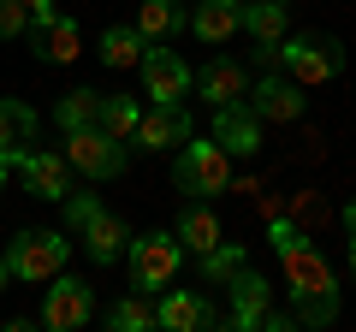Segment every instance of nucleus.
<instances>
[{
    "label": "nucleus",
    "instance_id": "obj_1",
    "mask_svg": "<svg viewBox=\"0 0 356 332\" xmlns=\"http://www.w3.org/2000/svg\"><path fill=\"white\" fill-rule=\"evenodd\" d=\"M280 261H285V297H291L297 326H332V320H339V303H344L332 261L321 256L309 238L297 243L291 256H280Z\"/></svg>",
    "mask_w": 356,
    "mask_h": 332
},
{
    "label": "nucleus",
    "instance_id": "obj_2",
    "mask_svg": "<svg viewBox=\"0 0 356 332\" xmlns=\"http://www.w3.org/2000/svg\"><path fill=\"white\" fill-rule=\"evenodd\" d=\"M273 72H285L291 83L315 90V83H332L344 72V42L327 36V30H285L273 42Z\"/></svg>",
    "mask_w": 356,
    "mask_h": 332
},
{
    "label": "nucleus",
    "instance_id": "obj_3",
    "mask_svg": "<svg viewBox=\"0 0 356 332\" xmlns=\"http://www.w3.org/2000/svg\"><path fill=\"white\" fill-rule=\"evenodd\" d=\"M172 154H178V160H172V190L178 196L208 202V196H220L232 184V154L220 149L214 137H184Z\"/></svg>",
    "mask_w": 356,
    "mask_h": 332
},
{
    "label": "nucleus",
    "instance_id": "obj_4",
    "mask_svg": "<svg viewBox=\"0 0 356 332\" xmlns=\"http://www.w3.org/2000/svg\"><path fill=\"white\" fill-rule=\"evenodd\" d=\"M178 261H184V243L172 238V231H143V238L125 243V267H131V291H166L178 273Z\"/></svg>",
    "mask_w": 356,
    "mask_h": 332
},
{
    "label": "nucleus",
    "instance_id": "obj_5",
    "mask_svg": "<svg viewBox=\"0 0 356 332\" xmlns=\"http://www.w3.org/2000/svg\"><path fill=\"white\" fill-rule=\"evenodd\" d=\"M65 256H72L65 231L30 226V231H18V238H13V249H6V267H13V279H24V285H48L54 273L65 267Z\"/></svg>",
    "mask_w": 356,
    "mask_h": 332
},
{
    "label": "nucleus",
    "instance_id": "obj_6",
    "mask_svg": "<svg viewBox=\"0 0 356 332\" xmlns=\"http://www.w3.org/2000/svg\"><path fill=\"white\" fill-rule=\"evenodd\" d=\"M65 160H72V172L107 184V179H119L131 166V149L119 137H107L102 125H83V131H65Z\"/></svg>",
    "mask_w": 356,
    "mask_h": 332
},
{
    "label": "nucleus",
    "instance_id": "obj_7",
    "mask_svg": "<svg viewBox=\"0 0 356 332\" xmlns=\"http://www.w3.org/2000/svg\"><path fill=\"white\" fill-rule=\"evenodd\" d=\"M42 326L48 332H77V326H89L95 320V291H89V279H72V273H54L48 279V291H42Z\"/></svg>",
    "mask_w": 356,
    "mask_h": 332
},
{
    "label": "nucleus",
    "instance_id": "obj_8",
    "mask_svg": "<svg viewBox=\"0 0 356 332\" xmlns=\"http://www.w3.org/2000/svg\"><path fill=\"white\" fill-rule=\"evenodd\" d=\"M243 101H250V113L261 119V125H297V119H303V107H309V101H303V83H291L285 72L255 77Z\"/></svg>",
    "mask_w": 356,
    "mask_h": 332
},
{
    "label": "nucleus",
    "instance_id": "obj_9",
    "mask_svg": "<svg viewBox=\"0 0 356 332\" xmlns=\"http://www.w3.org/2000/svg\"><path fill=\"white\" fill-rule=\"evenodd\" d=\"M137 77H143V90H149V101H184L196 72L178 60L166 42H149V48H143V60H137Z\"/></svg>",
    "mask_w": 356,
    "mask_h": 332
},
{
    "label": "nucleus",
    "instance_id": "obj_10",
    "mask_svg": "<svg viewBox=\"0 0 356 332\" xmlns=\"http://www.w3.org/2000/svg\"><path fill=\"white\" fill-rule=\"evenodd\" d=\"M18 172H24V190L36 196V202H65V196L77 190L72 184V160H65L60 149H30L24 160H18Z\"/></svg>",
    "mask_w": 356,
    "mask_h": 332
},
{
    "label": "nucleus",
    "instance_id": "obj_11",
    "mask_svg": "<svg viewBox=\"0 0 356 332\" xmlns=\"http://www.w3.org/2000/svg\"><path fill=\"white\" fill-rule=\"evenodd\" d=\"M184 137H191V107H184V101H154L149 113L137 119V131H131V142H137V149H149V154L178 149Z\"/></svg>",
    "mask_w": 356,
    "mask_h": 332
},
{
    "label": "nucleus",
    "instance_id": "obj_12",
    "mask_svg": "<svg viewBox=\"0 0 356 332\" xmlns=\"http://www.w3.org/2000/svg\"><path fill=\"white\" fill-rule=\"evenodd\" d=\"M226 291H232V315H226V326H238V332H255L261 326V315L273 308V285L261 279V273L243 261L238 273L226 279Z\"/></svg>",
    "mask_w": 356,
    "mask_h": 332
},
{
    "label": "nucleus",
    "instance_id": "obj_13",
    "mask_svg": "<svg viewBox=\"0 0 356 332\" xmlns=\"http://www.w3.org/2000/svg\"><path fill=\"white\" fill-rule=\"evenodd\" d=\"M214 142L232 154V160H250V154H261V119L250 113V101H226V107H214Z\"/></svg>",
    "mask_w": 356,
    "mask_h": 332
},
{
    "label": "nucleus",
    "instance_id": "obj_14",
    "mask_svg": "<svg viewBox=\"0 0 356 332\" xmlns=\"http://www.w3.org/2000/svg\"><path fill=\"white\" fill-rule=\"evenodd\" d=\"M83 256L95 261V267H113V261H125V243H131V226L119 214H107V208H95V214L83 219Z\"/></svg>",
    "mask_w": 356,
    "mask_h": 332
},
{
    "label": "nucleus",
    "instance_id": "obj_15",
    "mask_svg": "<svg viewBox=\"0 0 356 332\" xmlns=\"http://www.w3.org/2000/svg\"><path fill=\"white\" fill-rule=\"evenodd\" d=\"M154 320H161L166 332H202V326H214V303H208V291L196 285V291H166L161 303H154Z\"/></svg>",
    "mask_w": 356,
    "mask_h": 332
},
{
    "label": "nucleus",
    "instance_id": "obj_16",
    "mask_svg": "<svg viewBox=\"0 0 356 332\" xmlns=\"http://www.w3.org/2000/svg\"><path fill=\"white\" fill-rule=\"evenodd\" d=\"M30 149H36V113H30V101L6 95V101H0V166L13 172Z\"/></svg>",
    "mask_w": 356,
    "mask_h": 332
},
{
    "label": "nucleus",
    "instance_id": "obj_17",
    "mask_svg": "<svg viewBox=\"0 0 356 332\" xmlns=\"http://www.w3.org/2000/svg\"><path fill=\"white\" fill-rule=\"evenodd\" d=\"M30 53H36L42 65H72L77 53H83V30H77V18H54V24H30L24 30Z\"/></svg>",
    "mask_w": 356,
    "mask_h": 332
},
{
    "label": "nucleus",
    "instance_id": "obj_18",
    "mask_svg": "<svg viewBox=\"0 0 356 332\" xmlns=\"http://www.w3.org/2000/svg\"><path fill=\"white\" fill-rule=\"evenodd\" d=\"M191 90H202L208 107H226V101H243V95H250V72H243L238 60H226V53H220V60H208L202 72L191 77Z\"/></svg>",
    "mask_w": 356,
    "mask_h": 332
},
{
    "label": "nucleus",
    "instance_id": "obj_19",
    "mask_svg": "<svg viewBox=\"0 0 356 332\" xmlns=\"http://www.w3.org/2000/svg\"><path fill=\"white\" fill-rule=\"evenodd\" d=\"M191 6H196V13H191L184 30H191L196 42H214V48H220V42H232L243 30V0H191Z\"/></svg>",
    "mask_w": 356,
    "mask_h": 332
},
{
    "label": "nucleus",
    "instance_id": "obj_20",
    "mask_svg": "<svg viewBox=\"0 0 356 332\" xmlns=\"http://www.w3.org/2000/svg\"><path fill=\"white\" fill-rule=\"evenodd\" d=\"M172 238L184 243V256H208V249L220 243V219H214V208H208V202H191L184 214H178Z\"/></svg>",
    "mask_w": 356,
    "mask_h": 332
},
{
    "label": "nucleus",
    "instance_id": "obj_21",
    "mask_svg": "<svg viewBox=\"0 0 356 332\" xmlns=\"http://www.w3.org/2000/svg\"><path fill=\"white\" fill-rule=\"evenodd\" d=\"M184 24H191L184 0H143V6H137V30H143V42H166V36H178Z\"/></svg>",
    "mask_w": 356,
    "mask_h": 332
},
{
    "label": "nucleus",
    "instance_id": "obj_22",
    "mask_svg": "<svg viewBox=\"0 0 356 332\" xmlns=\"http://www.w3.org/2000/svg\"><path fill=\"white\" fill-rule=\"evenodd\" d=\"M243 30L255 42H280L291 30V6L285 0H243Z\"/></svg>",
    "mask_w": 356,
    "mask_h": 332
},
{
    "label": "nucleus",
    "instance_id": "obj_23",
    "mask_svg": "<svg viewBox=\"0 0 356 332\" xmlns=\"http://www.w3.org/2000/svg\"><path fill=\"white\" fill-rule=\"evenodd\" d=\"M143 30L137 24H107L102 30V60L113 65V72H137V60H143Z\"/></svg>",
    "mask_w": 356,
    "mask_h": 332
},
{
    "label": "nucleus",
    "instance_id": "obj_24",
    "mask_svg": "<svg viewBox=\"0 0 356 332\" xmlns=\"http://www.w3.org/2000/svg\"><path fill=\"white\" fill-rule=\"evenodd\" d=\"M107 326L113 332H154V297L149 291H125L119 303H107Z\"/></svg>",
    "mask_w": 356,
    "mask_h": 332
},
{
    "label": "nucleus",
    "instance_id": "obj_25",
    "mask_svg": "<svg viewBox=\"0 0 356 332\" xmlns=\"http://www.w3.org/2000/svg\"><path fill=\"white\" fill-rule=\"evenodd\" d=\"M54 125H60V137H65V131H83V125H102V90H72V95H60Z\"/></svg>",
    "mask_w": 356,
    "mask_h": 332
},
{
    "label": "nucleus",
    "instance_id": "obj_26",
    "mask_svg": "<svg viewBox=\"0 0 356 332\" xmlns=\"http://www.w3.org/2000/svg\"><path fill=\"white\" fill-rule=\"evenodd\" d=\"M243 261H250V243H226V238H220L208 256H196V267H202V285H226Z\"/></svg>",
    "mask_w": 356,
    "mask_h": 332
},
{
    "label": "nucleus",
    "instance_id": "obj_27",
    "mask_svg": "<svg viewBox=\"0 0 356 332\" xmlns=\"http://www.w3.org/2000/svg\"><path fill=\"white\" fill-rule=\"evenodd\" d=\"M137 119H143V101H137V95H102V131H107V137L131 142Z\"/></svg>",
    "mask_w": 356,
    "mask_h": 332
},
{
    "label": "nucleus",
    "instance_id": "obj_28",
    "mask_svg": "<svg viewBox=\"0 0 356 332\" xmlns=\"http://www.w3.org/2000/svg\"><path fill=\"white\" fill-rule=\"evenodd\" d=\"M297 243H303V226H297L291 214H273V219H267V249H273V256H291Z\"/></svg>",
    "mask_w": 356,
    "mask_h": 332
},
{
    "label": "nucleus",
    "instance_id": "obj_29",
    "mask_svg": "<svg viewBox=\"0 0 356 332\" xmlns=\"http://www.w3.org/2000/svg\"><path fill=\"white\" fill-rule=\"evenodd\" d=\"M24 30H30L24 0H0V42H24Z\"/></svg>",
    "mask_w": 356,
    "mask_h": 332
},
{
    "label": "nucleus",
    "instance_id": "obj_30",
    "mask_svg": "<svg viewBox=\"0 0 356 332\" xmlns=\"http://www.w3.org/2000/svg\"><path fill=\"white\" fill-rule=\"evenodd\" d=\"M95 208H102V196H89V190H72V196H65V202H60V219H65V226H83V219L89 214H95Z\"/></svg>",
    "mask_w": 356,
    "mask_h": 332
},
{
    "label": "nucleus",
    "instance_id": "obj_31",
    "mask_svg": "<svg viewBox=\"0 0 356 332\" xmlns=\"http://www.w3.org/2000/svg\"><path fill=\"white\" fill-rule=\"evenodd\" d=\"M24 13H30V24H54L60 18V0H24Z\"/></svg>",
    "mask_w": 356,
    "mask_h": 332
},
{
    "label": "nucleus",
    "instance_id": "obj_32",
    "mask_svg": "<svg viewBox=\"0 0 356 332\" xmlns=\"http://www.w3.org/2000/svg\"><path fill=\"white\" fill-rule=\"evenodd\" d=\"M261 326H267V332H291V326H297V315H291V308H267Z\"/></svg>",
    "mask_w": 356,
    "mask_h": 332
},
{
    "label": "nucleus",
    "instance_id": "obj_33",
    "mask_svg": "<svg viewBox=\"0 0 356 332\" xmlns=\"http://www.w3.org/2000/svg\"><path fill=\"white\" fill-rule=\"evenodd\" d=\"M344 231H356V196L344 202Z\"/></svg>",
    "mask_w": 356,
    "mask_h": 332
},
{
    "label": "nucleus",
    "instance_id": "obj_34",
    "mask_svg": "<svg viewBox=\"0 0 356 332\" xmlns=\"http://www.w3.org/2000/svg\"><path fill=\"white\" fill-rule=\"evenodd\" d=\"M344 261H350V285H356V231H350V256H344Z\"/></svg>",
    "mask_w": 356,
    "mask_h": 332
},
{
    "label": "nucleus",
    "instance_id": "obj_35",
    "mask_svg": "<svg viewBox=\"0 0 356 332\" xmlns=\"http://www.w3.org/2000/svg\"><path fill=\"white\" fill-rule=\"evenodd\" d=\"M6 285H13V267H6V256H0V291H6Z\"/></svg>",
    "mask_w": 356,
    "mask_h": 332
},
{
    "label": "nucleus",
    "instance_id": "obj_36",
    "mask_svg": "<svg viewBox=\"0 0 356 332\" xmlns=\"http://www.w3.org/2000/svg\"><path fill=\"white\" fill-rule=\"evenodd\" d=\"M0 196H6V166H0Z\"/></svg>",
    "mask_w": 356,
    "mask_h": 332
},
{
    "label": "nucleus",
    "instance_id": "obj_37",
    "mask_svg": "<svg viewBox=\"0 0 356 332\" xmlns=\"http://www.w3.org/2000/svg\"><path fill=\"white\" fill-rule=\"evenodd\" d=\"M184 6H191V0H184Z\"/></svg>",
    "mask_w": 356,
    "mask_h": 332
},
{
    "label": "nucleus",
    "instance_id": "obj_38",
    "mask_svg": "<svg viewBox=\"0 0 356 332\" xmlns=\"http://www.w3.org/2000/svg\"><path fill=\"white\" fill-rule=\"evenodd\" d=\"M285 6H291V0H285Z\"/></svg>",
    "mask_w": 356,
    "mask_h": 332
}]
</instances>
